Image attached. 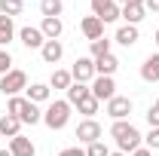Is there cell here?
I'll use <instances>...</instances> for the list:
<instances>
[{
  "label": "cell",
  "mask_w": 159,
  "mask_h": 156,
  "mask_svg": "<svg viewBox=\"0 0 159 156\" xmlns=\"http://www.w3.org/2000/svg\"><path fill=\"white\" fill-rule=\"evenodd\" d=\"M110 138L116 141V147L122 150V153H135V150L141 147V141H144L141 132L132 126V122H125V119H116V122L110 126Z\"/></svg>",
  "instance_id": "obj_1"
},
{
  "label": "cell",
  "mask_w": 159,
  "mask_h": 156,
  "mask_svg": "<svg viewBox=\"0 0 159 156\" xmlns=\"http://www.w3.org/2000/svg\"><path fill=\"white\" fill-rule=\"evenodd\" d=\"M67 119H70V104L67 101H52L46 110H43V122L52 129V132H58L67 126Z\"/></svg>",
  "instance_id": "obj_2"
},
{
  "label": "cell",
  "mask_w": 159,
  "mask_h": 156,
  "mask_svg": "<svg viewBox=\"0 0 159 156\" xmlns=\"http://www.w3.org/2000/svg\"><path fill=\"white\" fill-rule=\"evenodd\" d=\"M21 89H28V74L25 71H19V67H12L6 77H0V92L6 98H12V95H19Z\"/></svg>",
  "instance_id": "obj_3"
},
{
  "label": "cell",
  "mask_w": 159,
  "mask_h": 156,
  "mask_svg": "<svg viewBox=\"0 0 159 156\" xmlns=\"http://www.w3.org/2000/svg\"><path fill=\"white\" fill-rule=\"evenodd\" d=\"M70 77L74 83H92L95 80V58H77L74 61V67H70Z\"/></svg>",
  "instance_id": "obj_4"
},
{
  "label": "cell",
  "mask_w": 159,
  "mask_h": 156,
  "mask_svg": "<svg viewBox=\"0 0 159 156\" xmlns=\"http://www.w3.org/2000/svg\"><path fill=\"white\" fill-rule=\"evenodd\" d=\"M129 113H132V98H125V95H113L110 101H107V117L113 119V122H116V119H125Z\"/></svg>",
  "instance_id": "obj_5"
},
{
  "label": "cell",
  "mask_w": 159,
  "mask_h": 156,
  "mask_svg": "<svg viewBox=\"0 0 159 156\" xmlns=\"http://www.w3.org/2000/svg\"><path fill=\"white\" fill-rule=\"evenodd\" d=\"M74 135L80 138V144H95V141H101V126L98 119H83L77 126V132Z\"/></svg>",
  "instance_id": "obj_6"
},
{
  "label": "cell",
  "mask_w": 159,
  "mask_h": 156,
  "mask_svg": "<svg viewBox=\"0 0 159 156\" xmlns=\"http://www.w3.org/2000/svg\"><path fill=\"white\" fill-rule=\"evenodd\" d=\"M89 89H92V95L98 98V101H110V98L116 95V83H113V77H95Z\"/></svg>",
  "instance_id": "obj_7"
},
{
  "label": "cell",
  "mask_w": 159,
  "mask_h": 156,
  "mask_svg": "<svg viewBox=\"0 0 159 156\" xmlns=\"http://www.w3.org/2000/svg\"><path fill=\"white\" fill-rule=\"evenodd\" d=\"M80 31H83V37L89 40V43H92V40H101L104 37V21H101L98 16H86V19L80 21Z\"/></svg>",
  "instance_id": "obj_8"
},
{
  "label": "cell",
  "mask_w": 159,
  "mask_h": 156,
  "mask_svg": "<svg viewBox=\"0 0 159 156\" xmlns=\"http://www.w3.org/2000/svg\"><path fill=\"white\" fill-rule=\"evenodd\" d=\"M9 153H12V156H34V153H37V147H34L31 138L16 135V138H9Z\"/></svg>",
  "instance_id": "obj_9"
},
{
  "label": "cell",
  "mask_w": 159,
  "mask_h": 156,
  "mask_svg": "<svg viewBox=\"0 0 159 156\" xmlns=\"http://www.w3.org/2000/svg\"><path fill=\"white\" fill-rule=\"evenodd\" d=\"M40 55L46 64H58L61 55H64V46H61V40H46L43 43V49H40Z\"/></svg>",
  "instance_id": "obj_10"
},
{
  "label": "cell",
  "mask_w": 159,
  "mask_h": 156,
  "mask_svg": "<svg viewBox=\"0 0 159 156\" xmlns=\"http://www.w3.org/2000/svg\"><path fill=\"white\" fill-rule=\"evenodd\" d=\"M19 119H21V126H37V122H43V110L34 101H25L19 110Z\"/></svg>",
  "instance_id": "obj_11"
},
{
  "label": "cell",
  "mask_w": 159,
  "mask_h": 156,
  "mask_svg": "<svg viewBox=\"0 0 159 156\" xmlns=\"http://www.w3.org/2000/svg\"><path fill=\"white\" fill-rule=\"evenodd\" d=\"M19 37H21V43L28 46V49H43V43H46V37H43V31L40 28H21L19 31Z\"/></svg>",
  "instance_id": "obj_12"
},
{
  "label": "cell",
  "mask_w": 159,
  "mask_h": 156,
  "mask_svg": "<svg viewBox=\"0 0 159 156\" xmlns=\"http://www.w3.org/2000/svg\"><path fill=\"white\" fill-rule=\"evenodd\" d=\"M116 71H119L116 55H101V58H95V77H113Z\"/></svg>",
  "instance_id": "obj_13"
},
{
  "label": "cell",
  "mask_w": 159,
  "mask_h": 156,
  "mask_svg": "<svg viewBox=\"0 0 159 156\" xmlns=\"http://www.w3.org/2000/svg\"><path fill=\"white\" fill-rule=\"evenodd\" d=\"M21 135V119L12 113H3L0 117V138H16Z\"/></svg>",
  "instance_id": "obj_14"
},
{
  "label": "cell",
  "mask_w": 159,
  "mask_h": 156,
  "mask_svg": "<svg viewBox=\"0 0 159 156\" xmlns=\"http://www.w3.org/2000/svg\"><path fill=\"white\" fill-rule=\"evenodd\" d=\"M141 80H147V83H159V52H156V55H150V58H144V64H141Z\"/></svg>",
  "instance_id": "obj_15"
},
{
  "label": "cell",
  "mask_w": 159,
  "mask_h": 156,
  "mask_svg": "<svg viewBox=\"0 0 159 156\" xmlns=\"http://www.w3.org/2000/svg\"><path fill=\"white\" fill-rule=\"evenodd\" d=\"M113 40H116L119 46H135L138 43V25H122Z\"/></svg>",
  "instance_id": "obj_16"
},
{
  "label": "cell",
  "mask_w": 159,
  "mask_h": 156,
  "mask_svg": "<svg viewBox=\"0 0 159 156\" xmlns=\"http://www.w3.org/2000/svg\"><path fill=\"white\" fill-rule=\"evenodd\" d=\"M89 95H92V89H89L86 83H70V89H67V104H70V107H77L80 101H83V98H89Z\"/></svg>",
  "instance_id": "obj_17"
},
{
  "label": "cell",
  "mask_w": 159,
  "mask_h": 156,
  "mask_svg": "<svg viewBox=\"0 0 159 156\" xmlns=\"http://www.w3.org/2000/svg\"><path fill=\"white\" fill-rule=\"evenodd\" d=\"M70 83H74V77H70V71H61V67H55L52 71V77H49V89H70Z\"/></svg>",
  "instance_id": "obj_18"
},
{
  "label": "cell",
  "mask_w": 159,
  "mask_h": 156,
  "mask_svg": "<svg viewBox=\"0 0 159 156\" xmlns=\"http://www.w3.org/2000/svg\"><path fill=\"white\" fill-rule=\"evenodd\" d=\"M40 31H43V37H46V40H58L61 31H64V21H61V19H43Z\"/></svg>",
  "instance_id": "obj_19"
},
{
  "label": "cell",
  "mask_w": 159,
  "mask_h": 156,
  "mask_svg": "<svg viewBox=\"0 0 159 156\" xmlns=\"http://www.w3.org/2000/svg\"><path fill=\"white\" fill-rule=\"evenodd\" d=\"M49 95H52L49 83H34V86L28 89V101H34V104H43V101H49Z\"/></svg>",
  "instance_id": "obj_20"
},
{
  "label": "cell",
  "mask_w": 159,
  "mask_h": 156,
  "mask_svg": "<svg viewBox=\"0 0 159 156\" xmlns=\"http://www.w3.org/2000/svg\"><path fill=\"white\" fill-rule=\"evenodd\" d=\"M12 37H16V25H12V19H9V16H0V46L6 49V46L12 43Z\"/></svg>",
  "instance_id": "obj_21"
},
{
  "label": "cell",
  "mask_w": 159,
  "mask_h": 156,
  "mask_svg": "<svg viewBox=\"0 0 159 156\" xmlns=\"http://www.w3.org/2000/svg\"><path fill=\"white\" fill-rule=\"evenodd\" d=\"M40 12H43V19H58L64 12V3L61 0H40Z\"/></svg>",
  "instance_id": "obj_22"
},
{
  "label": "cell",
  "mask_w": 159,
  "mask_h": 156,
  "mask_svg": "<svg viewBox=\"0 0 159 156\" xmlns=\"http://www.w3.org/2000/svg\"><path fill=\"white\" fill-rule=\"evenodd\" d=\"M144 6L141 3H129V6H122V19H125V25H138L141 19H144Z\"/></svg>",
  "instance_id": "obj_23"
},
{
  "label": "cell",
  "mask_w": 159,
  "mask_h": 156,
  "mask_svg": "<svg viewBox=\"0 0 159 156\" xmlns=\"http://www.w3.org/2000/svg\"><path fill=\"white\" fill-rule=\"evenodd\" d=\"M21 9H25V0H0V16L16 19V16H21Z\"/></svg>",
  "instance_id": "obj_24"
},
{
  "label": "cell",
  "mask_w": 159,
  "mask_h": 156,
  "mask_svg": "<svg viewBox=\"0 0 159 156\" xmlns=\"http://www.w3.org/2000/svg\"><path fill=\"white\" fill-rule=\"evenodd\" d=\"M98 104H101L98 98H95V95H89V98H83V101H80L77 107H80V113H83L86 119H92L95 113H98Z\"/></svg>",
  "instance_id": "obj_25"
},
{
  "label": "cell",
  "mask_w": 159,
  "mask_h": 156,
  "mask_svg": "<svg viewBox=\"0 0 159 156\" xmlns=\"http://www.w3.org/2000/svg\"><path fill=\"white\" fill-rule=\"evenodd\" d=\"M98 19L104 21V25H110V21L122 19V6H119V3H110V6H104V9L98 12Z\"/></svg>",
  "instance_id": "obj_26"
},
{
  "label": "cell",
  "mask_w": 159,
  "mask_h": 156,
  "mask_svg": "<svg viewBox=\"0 0 159 156\" xmlns=\"http://www.w3.org/2000/svg\"><path fill=\"white\" fill-rule=\"evenodd\" d=\"M101 55H110V40L107 37L92 40V58H101Z\"/></svg>",
  "instance_id": "obj_27"
},
{
  "label": "cell",
  "mask_w": 159,
  "mask_h": 156,
  "mask_svg": "<svg viewBox=\"0 0 159 156\" xmlns=\"http://www.w3.org/2000/svg\"><path fill=\"white\" fill-rule=\"evenodd\" d=\"M86 156H110V150H107V144H104V141H95V144H89V147H86Z\"/></svg>",
  "instance_id": "obj_28"
},
{
  "label": "cell",
  "mask_w": 159,
  "mask_h": 156,
  "mask_svg": "<svg viewBox=\"0 0 159 156\" xmlns=\"http://www.w3.org/2000/svg\"><path fill=\"white\" fill-rule=\"evenodd\" d=\"M28 98H21V95H12L9 101H6V113H12V117H19V110H21V104H25Z\"/></svg>",
  "instance_id": "obj_29"
},
{
  "label": "cell",
  "mask_w": 159,
  "mask_h": 156,
  "mask_svg": "<svg viewBox=\"0 0 159 156\" xmlns=\"http://www.w3.org/2000/svg\"><path fill=\"white\" fill-rule=\"evenodd\" d=\"M9 71H12V55L6 49H0V77H6Z\"/></svg>",
  "instance_id": "obj_30"
},
{
  "label": "cell",
  "mask_w": 159,
  "mask_h": 156,
  "mask_svg": "<svg viewBox=\"0 0 159 156\" xmlns=\"http://www.w3.org/2000/svg\"><path fill=\"white\" fill-rule=\"evenodd\" d=\"M144 147H147V150H159V129H150V132H147Z\"/></svg>",
  "instance_id": "obj_31"
},
{
  "label": "cell",
  "mask_w": 159,
  "mask_h": 156,
  "mask_svg": "<svg viewBox=\"0 0 159 156\" xmlns=\"http://www.w3.org/2000/svg\"><path fill=\"white\" fill-rule=\"evenodd\" d=\"M147 122H150V129H159V107L147 110Z\"/></svg>",
  "instance_id": "obj_32"
},
{
  "label": "cell",
  "mask_w": 159,
  "mask_h": 156,
  "mask_svg": "<svg viewBox=\"0 0 159 156\" xmlns=\"http://www.w3.org/2000/svg\"><path fill=\"white\" fill-rule=\"evenodd\" d=\"M58 156H86V150H83V147H64Z\"/></svg>",
  "instance_id": "obj_33"
},
{
  "label": "cell",
  "mask_w": 159,
  "mask_h": 156,
  "mask_svg": "<svg viewBox=\"0 0 159 156\" xmlns=\"http://www.w3.org/2000/svg\"><path fill=\"white\" fill-rule=\"evenodd\" d=\"M110 3H113V0H92V9H95V16H98L104 6H110Z\"/></svg>",
  "instance_id": "obj_34"
},
{
  "label": "cell",
  "mask_w": 159,
  "mask_h": 156,
  "mask_svg": "<svg viewBox=\"0 0 159 156\" xmlns=\"http://www.w3.org/2000/svg\"><path fill=\"white\" fill-rule=\"evenodd\" d=\"M144 9H150V12H159V0H144Z\"/></svg>",
  "instance_id": "obj_35"
},
{
  "label": "cell",
  "mask_w": 159,
  "mask_h": 156,
  "mask_svg": "<svg viewBox=\"0 0 159 156\" xmlns=\"http://www.w3.org/2000/svg\"><path fill=\"white\" fill-rule=\"evenodd\" d=\"M129 156H153V150H147V147H138L135 153H129Z\"/></svg>",
  "instance_id": "obj_36"
},
{
  "label": "cell",
  "mask_w": 159,
  "mask_h": 156,
  "mask_svg": "<svg viewBox=\"0 0 159 156\" xmlns=\"http://www.w3.org/2000/svg\"><path fill=\"white\" fill-rule=\"evenodd\" d=\"M113 3H119V6H129V3H141V6H144V0H113Z\"/></svg>",
  "instance_id": "obj_37"
},
{
  "label": "cell",
  "mask_w": 159,
  "mask_h": 156,
  "mask_svg": "<svg viewBox=\"0 0 159 156\" xmlns=\"http://www.w3.org/2000/svg\"><path fill=\"white\" fill-rule=\"evenodd\" d=\"M0 156H12V153H9V150H0Z\"/></svg>",
  "instance_id": "obj_38"
},
{
  "label": "cell",
  "mask_w": 159,
  "mask_h": 156,
  "mask_svg": "<svg viewBox=\"0 0 159 156\" xmlns=\"http://www.w3.org/2000/svg\"><path fill=\"white\" fill-rule=\"evenodd\" d=\"M110 156H125V153H122V150H116V153H110Z\"/></svg>",
  "instance_id": "obj_39"
},
{
  "label": "cell",
  "mask_w": 159,
  "mask_h": 156,
  "mask_svg": "<svg viewBox=\"0 0 159 156\" xmlns=\"http://www.w3.org/2000/svg\"><path fill=\"white\" fill-rule=\"evenodd\" d=\"M156 49H159V31H156Z\"/></svg>",
  "instance_id": "obj_40"
},
{
  "label": "cell",
  "mask_w": 159,
  "mask_h": 156,
  "mask_svg": "<svg viewBox=\"0 0 159 156\" xmlns=\"http://www.w3.org/2000/svg\"><path fill=\"white\" fill-rule=\"evenodd\" d=\"M153 107H159V101H156V104H153Z\"/></svg>",
  "instance_id": "obj_41"
}]
</instances>
